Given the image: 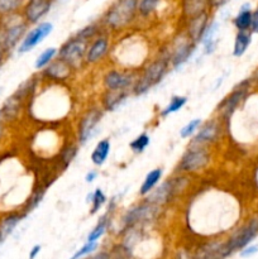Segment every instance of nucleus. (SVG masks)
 I'll use <instances>...</instances> for the list:
<instances>
[{
    "label": "nucleus",
    "instance_id": "obj_1",
    "mask_svg": "<svg viewBox=\"0 0 258 259\" xmlns=\"http://www.w3.org/2000/svg\"><path fill=\"white\" fill-rule=\"evenodd\" d=\"M169 68H171V65L162 56H158V57L149 61L139 71L138 77H137L133 89H132V94L134 96H142L147 94L152 88L157 86L163 80L164 76L168 73Z\"/></svg>",
    "mask_w": 258,
    "mask_h": 259
},
{
    "label": "nucleus",
    "instance_id": "obj_2",
    "mask_svg": "<svg viewBox=\"0 0 258 259\" xmlns=\"http://www.w3.org/2000/svg\"><path fill=\"white\" fill-rule=\"evenodd\" d=\"M161 207L152 202L147 201L146 199L142 200L138 204L133 205L131 209L125 211L121 218V233L131 228H143L149 223L154 222L158 217Z\"/></svg>",
    "mask_w": 258,
    "mask_h": 259
},
{
    "label": "nucleus",
    "instance_id": "obj_3",
    "mask_svg": "<svg viewBox=\"0 0 258 259\" xmlns=\"http://www.w3.org/2000/svg\"><path fill=\"white\" fill-rule=\"evenodd\" d=\"M211 161V153L206 147H187L176 166L177 174H197L207 168Z\"/></svg>",
    "mask_w": 258,
    "mask_h": 259
},
{
    "label": "nucleus",
    "instance_id": "obj_4",
    "mask_svg": "<svg viewBox=\"0 0 258 259\" xmlns=\"http://www.w3.org/2000/svg\"><path fill=\"white\" fill-rule=\"evenodd\" d=\"M137 4V0H118L106 13L105 24L113 30H120L128 27L134 19L138 7Z\"/></svg>",
    "mask_w": 258,
    "mask_h": 259
},
{
    "label": "nucleus",
    "instance_id": "obj_5",
    "mask_svg": "<svg viewBox=\"0 0 258 259\" xmlns=\"http://www.w3.org/2000/svg\"><path fill=\"white\" fill-rule=\"evenodd\" d=\"M89 42L85 39H81L78 37H72L66 40L60 47L57 53V57L65 61L73 71L81 70L85 65L86 52H88Z\"/></svg>",
    "mask_w": 258,
    "mask_h": 259
},
{
    "label": "nucleus",
    "instance_id": "obj_6",
    "mask_svg": "<svg viewBox=\"0 0 258 259\" xmlns=\"http://www.w3.org/2000/svg\"><path fill=\"white\" fill-rule=\"evenodd\" d=\"M195 50H196V43L192 42L186 34L175 39L168 50L159 56L168 61L172 70H179L191 58Z\"/></svg>",
    "mask_w": 258,
    "mask_h": 259
},
{
    "label": "nucleus",
    "instance_id": "obj_7",
    "mask_svg": "<svg viewBox=\"0 0 258 259\" xmlns=\"http://www.w3.org/2000/svg\"><path fill=\"white\" fill-rule=\"evenodd\" d=\"M249 80H244L238 83L229 95L225 96L217 106V113L219 114V120L222 123L229 124L230 118L233 116L234 111L237 110L238 106L240 105L243 100L247 96L248 90H249Z\"/></svg>",
    "mask_w": 258,
    "mask_h": 259
},
{
    "label": "nucleus",
    "instance_id": "obj_8",
    "mask_svg": "<svg viewBox=\"0 0 258 259\" xmlns=\"http://www.w3.org/2000/svg\"><path fill=\"white\" fill-rule=\"evenodd\" d=\"M103 115L104 110L101 108H90L80 116L76 128V143L78 146H85L98 133V125Z\"/></svg>",
    "mask_w": 258,
    "mask_h": 259
},
{
    "label": "nucleus",
    "instance_id": "obj_9",
    "mask_svg": "<svg viewBox=\"0 0 258 259\" xmlns=\"http://www.w3.org/2000/svg\"><path fill=\"white\" fill-rule=\"evenodd\" d=\"M258 235V219H252L247 224L242 225L238 230H235L229 239L225 240V250L229 257L237 250L244 249L249 245V243Z\"/></svg>",
    "mask_w": 258,
    "mask_h": 259
},
{
    "label": "nucleus",
    "instance_id": "obj_10",
    "mask_svg": "<svg viewBox=\"0 0 258 259\" xmlns=\"http://www.w3.org/2000/svg\"><path fill=\"white\" fill-rule=\"evenodd\" d=\"M139 72L121 68H111L103 76L104 90H131L138 77Z\"/></svg>",
    "mask_w": 258,
    "mask_h": 259
},
{
    "label": "nucleus",
    "instance_id": "obj_11",
    "mask_svg": "<svg viewBox=\"0 0 258 259\" xmlns=\"http://www.w3.org/2000/svg\"><path fill=\"white\" fill-rule=\"evenodd\" d=\"M0 29L3 37V50L8 53L17 47L20 40H23L27 30V24L20 19H8L7 22L0 24Z\"/></svg>",
    "mask_w": 258,
    "mask_h": 259
},
{
    "label": "nucleus",
    "instance_id": "obj_12",
    "mask_svg": "<svg viewBox=\"0 0 258 259\" xmlns=\"http://www.w3.org/2000/svg\"><path fill=\"white\" fill-rule=\"evenodd\" d=\"M222 134V121L219 119H210L201 124L197 133L192 137L187 147H209L215 143Z\"/></svg>",
    "mask_w": 258,
    "mask_h": 259
},
{
    "label": "nucleus",
    "instance_id": "obj_13",
    "mask_svg": "<svg viewBox=\"0 0 258 259\" xmlns=\"http://www.w3.org/2000/svg\"><path fill=\"white\" fill-rule=\"evenodd\" d=\"M75 71L61 58H55L50 65L40 71V78L48 81V82L62 83L72 77Z\"/></svg>",
    "mask_w": 258,
    "mask_h": 259
},
{
    "label": "nucleus",
    "instance_id": "obj_14",
    "mask_svg": "<svg viewBox=\"0 0 258 259\" xmlns=\"http://www.w3.org/2000/svg\"><path fill=\"white\" fill-rule=\"evenodd\" d=\"M53 29V25L51 23L45 22V23H40L38 24L37 27L33 28L32 30L27 33L23 38V40L20 42L19 47H18V52L22 55V53H27L29 51H32L33 48L37 47L46 37L51 34Z\"/></svg>",
    "mask_w": 258,
    "mask_h": 259
},
{
    "label": "nucleus",
    "instance_id": "obj_15",
    "mask_svg": "<svg viewBox=\"0 0 258 259\" xmlns=\"http://www.w3.org/2000/svg\"><path fill=\"white\" fill-rule=\"evenodd\" d=\"M24 104V101L20 100L15 94H12L0 106V121L5 125L17 121L22 114Z\"/></svg>",
    "mask_w": 258,
    "mask_h": 259
},
{
    "label": "nucleus",
    "instance_id": "obj_16",
    "mask_svg": "<svg viewBox=\"0 0 258 259\" xmlns=\"http://www.w3.org/2000/svg\"><path fill=\"white\" fill-rule=\"evenodd\" d=\"M131 94V90H104L100 96L101 109L109 113L118 110L125 103Z\"/></svg>",
    "mask_w": 258,
    "mask_h": 259
},
{
    "label": "nucleus",
    "instance_id": "obj_17",
    "mask_svg": "<svg viewBox=\"0 0 258 259\" xmlns=\"http://www.w3.org/2000/svg\"><path fill=\"white\" fill-rule=\"evenodd\" d=\"M109 52V39L106 37H96L89 45L85 57L86 66H95L105 58Z\"/></svg>",
    "mask_w": 258,
    "mask_h": 259
},
{
    "label": "nucleus",
    "instance_id": "obj_18",
    "mask_svg": "<svg viewBox=\"0 0 258 259\" xmlns=\"http://www.w3.org/2000/svg\"><path fill=\"white\" fill-rule=\"evenodd\" d=\"M228 257L225 250V242L212 240L200 245L195 250L192 259H225Z\"/></svg>",
    "mask_w": 258,
    "mask_h": 259
},
{
    "label": "nucleus",
    "instance_id": "obj_19",
    "mask_svg": "<svg viewBox=\"0 0 258 259\" xmlns=\"http://www.w3.org/2000/svg\"><path fill=\"white\" fill-rule=\"evenodd\" d=\"M174 187H172V180L168 179L164 182H162L158 187L153 190L148 196H146L147 201L152 202V204L157 205V206L162 207L164 205L169 204L174 200Z\"/></svg>",
    "mask_w": 258,
    "mask_h": 259
},
{
    "label": "nucleus",
    "instance_id": "obj_20",
    "mask_svg": "<svg viewBox=\"0 0 258 259\" xmlns=\"http://www.w3.org/2000/svg\"><path fill=\"white\" fill-rule=\"evenodd\" d=\"M51 8L50 0H30L25 8V20L28 23H38V20L45 17Z\"/></svg>",
    "mask_w": 258,
    "mask_h": 259
},
{
    "label": "nucleus",
    "instance_id": "obj_21",
    "mask_svg": "<svg viewBox=\"0 0 258 259\" xmlns=\"http://www.w3.org/2000/svg\"><path fill=\"white\" fill-rule=\"evenodd\" d=\"M25 218V215L22 211H13L9 214L5 215L2 220H0V237L3 238V240L7 239L13 232H14L15 228L19 225V223L22 222Z\"/></svg>",
    "mask_w": 258,
    "mask_h": 259
},
{
    "label": "nucleus",
    "instance_id": "obj_22",
    "mask_svg": "<svg viewBox=\"0 0 258 259\" xmlns=\"http://www.w3.org/2000/svg\"><path fill=\"white\" fill-rule=\"evenodd\" d=\"M207 25H209V23H207V15L205 13L199 15V17L194 18V19H190L187 37L197 45V43L201 42V38L204 35L205 30H206Z\"/></svg>",
    "mask_w": 258,
    "mask_h": 259
},
{
    "label": "nucleus",
    "instance_id": "obj_23",
    "mask_svg": "<svg viewBox=\"0 0 258 259\" xmlns=\"http://www.w3.org/2000/svg\"><path fill=\"white\" fill-rule=\"evenodd\" d=\"M110 149L111 142L109 138H104L100 142H98L95 148L93 149V153H91V162H93L94 166H103L106 162V159H108L109 154H110Z\"/></svg>",
    "mask_w": 258,
    "mask_h": 259
},
{
    "label": "nucleus",
    "instance_id": "obj_24",
    "mask_svg": "<svg viewBox=\"0 0 258 259\" xmlns=\"http://www.w3.org/2000/svg\"><path fill=\"white\" fill-rule=\"evenodd\" d=\"M162 175H163V169L161 167H157V168L152 169L147 174L146 179L143 180L141 185V189H139V196L146 197L156 189V186L158 185V182L161 181Z\"/></svg>",
    "mask_w": 258,
    "mask_h": 259
},
{
    "label": "nucleus",
    "instance_id": "obj_25",
    "mask_svg": "<svg viewBox=\"0 0 258 259\" xmlns=\"http://www.w3.org/2000/svg\"><path fill=\"white\" fill-rule=\"evenodd\" d=\"M45 195H46V187L38 186V187H35V189H33L32 194L29 195V197L27 199V201H24V204H23L20 211H22L23 214L27 217L28 214H30L33 210L37 209V207L39 206V204L42 202Z\"/></svg>",
    "mask_w": 258,
    "mask_h": 259
},
{
    "label": "nucleus",
    "instance_id": "obj_26",
    "mask_svg": "<svg viewBox=\"0 0 258 259\" xmlns=\"http://www.w3.org/2000/svg\"><path fill=\"white\" fill-rule=\"evenodd\" d=\"M250 42H252V35L248 33L247 30L244 32H238L235 35L234 40V48H233V56L234 57H242L245 53V51L249 47Z\"/></svg>",
    "mask_w": 258,
    "mask_h": 259
},
{
    "label": "nucleus",
    "instance_id": "obj_27",
    "mask_svg": "<svg viewBox=\"0 0 258 259\" xmlns=\"http://www.w3.org/2000/svg\"><path fill=\"white\" fill-rule=\"evenodd\" d=\"M110 215L111 214H109V212H105V214L99 219L98 224L95 225V228L89 233L88 242H98V240L105 234L106 229H108L109 227V223H110Z\"/></svg>",
    "mask_w": 258,
    "mask_h": 259
},
{
    "label": "nucleus",
    "instance_id": "obj_28",
    "mask_svg": "<svg viewBox=\"0 0 258 259\" xmlns=\"http://www.w3.org/2000/svg\"><path fill=\"white\" fill-rule=\"evenodd\" d=\"M186 103H187L186 96H180V95L172 96L169 103L167 104L161 111H159V116H161V118H166V116L171 115V114L177 113V111H180L185 105H186Z\"/></svg>",
    "mask_w": 258,
    "mask_h": 259
},
{
    "label": "nucleus",
    "instance_id": "obj_29",
    "mask_svg": "<svg viewBox=\"0 0 258 259\" xmlns=\"http://www.w3.org/2000/svg\"><path fill=\"white\" fill-rule=\"evenodd\" d=\"M206 0H186L185 2V14L189 15L190 19L204 14Z\"/></svg>",
    "mask_w": 258,
    "mask_h": 259
},
{
    "label": "nucleus",
    "instance_id": "obj_30",
    "mask_svg": "<svg viewBox=\"0 0 258 259\" xmlns=\"http://www.w3.org/2000/svg\"><path fill=\"white\" fill-rule=\"evenodd\" d=\"M78 147L80 146H78L77 143H70L67 144L65 148H62L60 156V162L61 164H62V169H66L71 163H72V161L76 158V156H77L78 153Z\"/></svg>",
    "mask_w": 258,
    "mask_h": 259
},
{
    "label": "nucleus",
    "instance_id": "obj_31",
    "mask_svg": "<svg viewBox=\"0 0 258 259\" xmlns=\"http://www.w3.org/2000/svg\"><path fill=\"white\" fill-rule=\"evenodd\" d=\"M57 53H58V50L55 47H50V48H47V50L43 51V52L38 56L37 60H35V62H34L35 70L42 71L43 68L47 67V66L50 65L53 60H55V57L57 56Z\"/></svg>",
    "mask_w": 258,
    "mask_h": 259
},
{
    "label": "nucleus",
    "instance_id": "obj_32",
    "mask_svg": "<svg viewBox=\"0 0 258 259\" xmlns=\"http://www.w3.org/2000/svg\"><path fill=\"white\" fill-rule=\"evenodd\" d=\"M250 24H252V12L248 9V7L242 8L239 14L235 17L234 25L239 32H244V30L249 29Z\"/></svg>",
    "mask_w": 258,
    "mask_h": 259
},
{
    "label": "nucleus",
    "instance_id": "obj_33",
    "mask_svg": "<svg viewBox=\"0 0 258 259\" xmlns=\"http://www.w3.org/2000/svg\"><path fill=\"white\" fill-rule=\"evenodd\" d=\"M149 142H151V138L147 133L139 134L137 138H134L133 141L129 143V147H131L132 152L136 154H141L146 151L147 147L149 146Z\"/></svg>",
    "mask_w": 258,
    "mask_h": 259
},
{
    "label": "nucleus",
    "instance_id": "obj_34",
    "mask_svg": "<svg viewBox=\"0 0 258 259\" xmlns=\"http://www.w3.org/2000/svg\"><path fill=\"white\" fill-rule=\"evenodd\" d=\"M106 202V196L104 194L103 190L100 187L95 189V191L93 192V199H91V209H90V215H95L100 211L101 207L105 205Z\"/></svg>",
    "mask_w": 258,
    "mask_h": 259
},
{
    "label": "nucleus",
    "instance_id": "obj_35",
    "mask_svg": "<svg viewBox=\"0 0 258 259\" xmlns=\"http://www.w3.org/2000/svg\"><path fill=\"white\" fill-rule=\"evenodd\" d=\"M201 124H202V120L200 118L192 119V120H190L189 123H187L186 125L180 131V137H181L182 139L190 138V137L194 136L195 132L201 126Z\"/></svg>",
    "mask_w": 258,
    "mask_h": 259
},
{
    "label": "nucleus",
    "instance_id": "obj_36",
    "mask_svg": "<svg viewBox=\"0 0 258 259\" xmlns=\"http://www.w3.org/2000/svg\"><path fill=\"white\" fill-rule=\"evenodd\" d=\"M159 0H141L138 5V10L143 17H148L149 14L156 10L157 5H158Z\"/></svg>",
    "mask_w": 258,
    "mask_h": 259
},
{
    "label": "nucleus",
    "instance_id": "obj_37",
    "mask_svg": "<svg viewBox=\"0 0 258 259\" xmlns=\"http://www.w3.org/2000/svg\"><path fill=\"white\" fill-rule=\"evenodd\" d=\"M98 248V242H86L75 254L71 257V259H81L83 255H89Z\"/></svg>",
    "mask_w": 258,
    "mask_h": 259
},
{
    "label": "nucleus",
    "instance_id": "obj_38",
    "mask_svg": "<svg viewBox=\"0 0 258 259\" xmlns=\"http://www.w3.org/2000/svg\"><path fill=\"white\" fill-rule=\"evenodd\" d=\"M19 5V0H0V14H9Z\"/></svg>",
    "mask_w": 258,
    "mask_h": 259
},
{
    "label": "nucleus",
    "instance_id": "obj_39",
    "mask_svg": "<svg viewBox=\"0 0 258 259\" xmlns=\"http://www.w3.org/2000/svg\"><path fill=\"white\" fill-rule=\"evenodd\" d=\"M257 252H258V245H248V247H245L244 249L240 250V257L243 258L252 257V255H254Z\"/></svg>",
    "mask_w": 258,
    "mask_h": 259
},
{
    "label": "nucleus",
    "instance_id": "obj_40",
    "mask_svg": "<svg viewBox=\"0 0 258 259\" xmlns=\"http://www.w3.org/2000/svg\"><path fill=\"white\" fill-rule=\"evenodd\" d=\"M250 30L253 33H258V8L254 13H252V24H250Z\"/></svg>",
    "mask_w": 258,
    "mask_h": 259
},
{
    "label": "nucleus",
    "instance_id": "obj_41",
    "mask_svg": "<svg viewBox=\"0 0 258 259\" xmlns=\"http://www.w3.org/2000/svg\"><path fill=\"white\" fill-rule=\"evenodd\" d=\"M98 176H99V172L96 171V169H91V171H89L88 174L85 175V181L88 182V184H91V182H94L96 179H98Z\"/></svg>",
    "mask_w": 258,
    "mask_h": 259
},
{
    "label": "nucleus",
    "instance_id": "obj_42",
    "mask_svg": "<svg viewBox=\"0 0 258 259\" xmlns=\"http://www.w3.org/2000/svg\"><path fill=\"white\" fill-rule=\"evenodd\" d=\"M40 249H42V247H40L39 244H35L34 247H33L32 249H30V252H29V259H34L35 257H37V255L39 254Z\"/></svg>",
    "mask_w": 258,
    "mask_h": 259
},
{
    "label": "nucleus",
    "instance_id": "obj_43",
    "mask_svg": "<svg viewBox=\"0 0 258 259\" xmlns=\"http://www.w3.org/2000/svg\"><path fill=\"white\" fill-rule=\"evenodd\" d=\"M7 126L8 125H5L4 123H2V121H0V142L4 139L5 134H7Z\"/></svg>",
    "mask_w": 258,
    "mask_h": 259
},
{
    "label": "nucleus",
    "instance_id": "obj_44",
    "mask_svg": "<svg viewBox=\"0 0 258 259\" xmlns=\"http://www.w3.org/2000/svg\"><path fill=\"white\" fill-rule=\"evenodd\" d=\"M120 249H121V252L120 253H116V254L114 255V257L111 258V259H128V258H126V255H128V254H126L125 250L123 249V247H121V245H120Z\"/></svg>",
    "mask_w": 258,
    "mask_h": 259
},
{
    "label": "nucleus",
    "instance_id": "obj_45",
    "mask_svg": "<svg viewBox=\"0 0 258 259\" xmlns=\"http://www.w3.org/2000/svg\"><path fill=\"white\" fill-rule=\"evenodd\" d=\"M5 57H7V52H5V51H3L2 48H0V67H2L3 63H4Z\"/></svg>",
    "mask_w": 258,
    "mask_h": 259
},
{
    "label": "nucleus",
    "instance_id": "obj_46",
    "mask_svg": "<svg viewBox=\"0 0 258 259\" xmlns=\"http://www.w3.org/2000/svg\"><path fill=\"white\" fill-rule=\"evenodd\" d=\"M3 242H4V240H3V238H2V237H0V244H2V243H3Z\"/></svg>",
    "mask_w": 258,
    "mask_h": 259
},
{
    "label": "nucleus",
    "instance_id": "obj_47",
    "mask_svg": "<svg viewBox=\"0 0 258 259\" xmlns=\"http://www.w3.org/2000/svg\"><path fill=\"white\" fill-rule=\"evenodd\" d=\"M179 259H184V258H179Z\"/></svg>",
    "mask_w": 258,
    "mask_h": 259
},
{
    "label": "nucleus",
    "instance_id": "obj_48",
    "mask_svg": "<svg viewBox=\"0 0 258 259\" xmlns=\"http://www.w3.org/2000/svg\"><path fill=\"white\" fill-rule=\"evenodd\" d=\"M257 80H258V77H257Z\"/></svg>",
    "mask_w": 258,
    "mask_h": 259
}]
</instances>
